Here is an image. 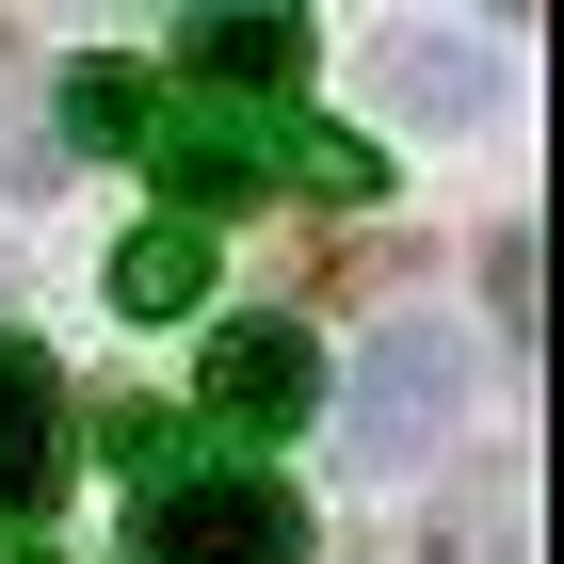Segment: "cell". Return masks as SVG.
<instances>
[{
	"label": "cell",
	"mask_w": 564,
	"mask_h": 564,
	"mask_svg": "<svg viewBox=\"0 0 564 564\" xmlns=\"http://www.w3.org/2000/svg\"><path fill=\"white\" fill-rule=\"evenodd\" d=\"M339 403V355L306 339V306H226L210 323V355H194V420H226V435H306Z\"/></svg>",
	"instance_id": "cell-2"
},
{
	"label": "cell",
	"mask_w": 564,
	"mask_h": 564,
	"mask_svg": "<svg viewBox=\"0 0 564 564\" xmlns=\"http://www.w3.org/2000/svg\"><path fill=\"white\" fill-rule=\"evenodd\" d=\"M65 468H82V388L48 371V339L0 323V532H48Z\"/></svg>",
	"instance_id": "cell-4"
},
{
	"label": "cell",
	"mask_w": 564,
	"mask_h": 564,
	"mask_svg": "<svg viewBox=\"0 0 564 564\" xmlns=\"http://www.w3.org/2000/svg\"><path fill=\"white\" fill-rule=\"evenodd\" d=\"M452 403H468V355L435 339L420 306L371 323V355H355V468H420L435 435H452Z\"/></svg>",
	"instance_id": "cell-3"
},
{
	"label": "cell",
	"mask_w": 564,
	"mask_h": 564,
	"mask_svg": "<svg viewBox=\"0 0 564 564\" xmlns=\"http://www.w3.org/2000/svg\"><path fill=\"white\" fill-rule=\"evenodd\" d=\"M130 564H306V500L274 468H162L130 500Z\"/></svg>",
	"instance_id": "cell-1"
},
{
	"label": "cell",
	"mask_w": 564,
	"mask_h": 564,
	"mask_svg": "<svg viewBox=\"0 0 564 564\" xmlns=\"http://www.w3.org/2000/svg\"><path fill=\"white\" fill-rule=\"evenodd\" d=\"M130 162L162 177V210H177V226H210V210H242V194H274V113H210V97H162Z\"/></svg>",
	"instance_id": "cell-5"
},
{
	"label": "cell",
	"mask_w": 564,
	"mask_h": 564,
	"mask_svg": "<svg viewBox=\"0 0 564 564\" xmlns=\"http://www.w3.org/2000/svg\"><path fill=\"white\" fill-rule=\"evenodd\" d=\"M194 306H210V226H130V242H113V323H194Z\"/></svg>",
	"instance_id": "cell-7"
},
{
	"label": "cell",
	"mask_w": 564,
	"mask_h": 564,
	"mask_svg": "<svg viewBox=\"0 0 564 564\" xmlns=\"http://www.w3.org/2000/svg\"><path fill=\"white\" fill-rule=\"evenodd\" d=\"M97 435H113L145 484H162V468H194V452H177V403H97Z\"/></svg>",
	"instance_id": "cell-10"
},
{
	"label": "cell",
	"mask_w": 564,
	"mask_h": 564,
	"mask_svg": "<svg viewBox=\"0 0 564 564\" xmlns=\"http://www.w3.org/2000/svg\"><path fill=\"white\" fill-rule=\"evenodd\" d=\"M0 564H48V549H0Z\"/></svg>",
	"instance_id": "cell-11"
},
{
	"label": "cell",
	"mask_w": 564,
	"mask_h": 564,
	"mask_svg": "<svg viewBox=\"0 0 564 564\" xmlns=\"http://www.w3.org/2000/svg\"><path fill=\"white\" fill-rule=\"evenodd\" d=\"M274 177L323 194V210H371V194H388V162H371L355 130H323V113H274Z\"/></svg>",
	"instance_id": "cell-8"
},
{
	"label": "cell",
	"mask_w": 564,
	"mask_h": 564,
	"mask_svg": "<svg viewBox=\"0 0 564 564\" xmlns=\"http://www.w3.org/2000/svg\"><path fill=\"white\" fill-rule=\"evenodd\" d=\"M145 113H162L145 65H82V82H65V130H82V145H145Z\"/></svg>",
	"instance_id": "cell-9"
},
{
	"label": "cell",
	"mask_w": 564,
	"mask_h": 564,
	"mask_svg": "<svg viewBox=\"0 0 564 564\" xmlns=\"http://www.w3.org/2000/svg\"><path fill=\"white\" fill-rule=\"evenodd\" d=\"M306 17H274V0H242V17H177V97H210V113H259V97L306 82Z\"/></svg>",
	"instance_id": "cell-6"
}]
</instances>
